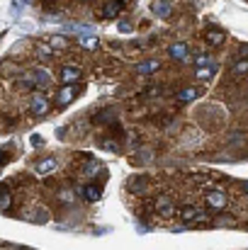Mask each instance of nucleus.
<instances>
[{
    "label": "nucleus",
    "instance_id": "f257e3e1",
    "mask_svg": "<svg viewBox=\"0 0 248 250\" xmlns=\"http://www.w3.org/2000/svg\"><path fill=\"white\" fill-rule=\"evenodd\" d=\"M51 85V76L44 71V68H32L24 78H22V87H39V90H44V87H49Z\"/></svg>",
    "mask_w": 248,
    "mask_h": 250
},
{
    "label": "nucleus",
    "instance_id": "f03ea898",
    "mask_svg": "<svg viewBox=\"0 0 248 250\" xmlns=\"http://www.w3.org/2000/svg\"><path fill=\"white\" fill-rule=\"evenodd\" d=\"M204 204L212 211H224L229 207V197L222 189H209V192H204Z\"/></svg>",
    "mask_w": 248,
    "mask_h": 250
},
{
    "label": "nucleus",
    "instance_id": "7ed1b4c3",
    "mask_svg": "<svg viewBox=\"0 0 248 250\" xmlns=\"http://www.w3.org/2000/svg\"><path fill=\"white\" fill-rule=\"evenodd\" d=\"M49 107H51V102H49V97H46V95L34 92V95L29 97V112H32L34 117H44V114L49 112Z\"/></svg>",
    "mask_w": 248,
    "mask_h": 250
},
{
    "label": "nucleus",
    "instance_id": "20e7f679",
    "mask_svg": "<svg viewBox=\"0 0 248 250\" xmlns=\"http://www.w3.org/2000/svg\"><path fill=\"white\" fill-rule=\"evenodd\" d=\"M59 78H61V83L64 85H73V83H81L83 81V68L81 66H61V71H59Z\"/></svg>",
    "mask_w": 248,
    "mask_h": 250
},
{
    "label": "nucleus",
    "instance_id": "39448f33",
    "mask_svg": "<svg viewBox=\"0 0 248 250\" xmlns=\"http://www.w3.org/2000/svg\"><path fill=\"white\" fill-rule=\"evenodd\" d=\"M127 187H129L132 194H146L149 187H151V177L149 175H134V177L127 180Z\"/></svg>",
    "mask_w": 248,
    "mask_h": 250
},
{
    "label": "nucleus",
    "instance_id": "423d86ee",
    "mask_svg": "<svg viewBox=\"0 0 248 250\" xmlns=\"http://www.w3.org/2000/svg\"><path fill=\"white\" fill-rule=\"evenodd\" d=\"M78 92H81L78 83L64 85V87L59 90V95H56V104H59V107H66V104H71V102H73V100L78 97Z\"/></svg>",
    "mask_w": 248,
    "mask_h": 250
},
{
    "label": "nucleus",
    "instance_id": "0eeeda50",
    "mask_svg": "<svg viewBox=\"0 0 248 250\" xmlns=\"http://www.w3.org/2000/svg\"><path fill=\"white\" fill-rule=\"evenodd\" d=\"M154 207H156L158 216H163V219H170V216L175 214V204H173V197H168V194H161V197H156Z\"/></svg>",
    "mask_w": 248,
    "mask_h": 250
},
{
    "label": "nucleus",
    "instance_id": "6e6552de",
    "mask_svg": "<svg viewBox=\"0 0 248 250\" xmlns=\"http://www.w3.org/2000/svg\"><path fill=\"white\" fill-rule=\"evenodd\" d=\"M122 10H124V0H107L105 7H102V17L117 20V17L122 15Z\"/></svg>",
    "mask_w": 248,
    "mask_h": 250
},
{
    "label": "nucleus",
    "instance_id": "1a4fd4ad",
    "mask_svg": "<svg viewBox=\"0 0 248 250\" xmlns=\"http://www.w3.org/2000/svg\"><path fill=\"white\" fill-rule=\"evenodd\" d=\"M168 56L175 59V61H187L190 59V46L187 44H173V46H168Z\"/></svg>",
    "mask_w": 248,
    "mask_h": 250
},
{
    "label": "nucleus",
    "instance_id": "9d476101",
    "mask_svg": "<svg viewBox=\"0 0 248 250\" xmlns=\"http://www.w3.org/2000/svg\"><path fill=\"white\" fill-rule=\"evenodd\" d=\"M56 166H59V163H56V158H51V156H49V158H42V161H37V163H34V172H37V175H49V172H54V170H56Z\"/></svg>",
    "mask_w": 248,
    "mask_h": 250
},
{
    "label": "nucleus",
    "instance_id": "9b49d317",
    "mask_svg": "<svg viewBox=\"0 0 248 250\" xmlns=\"http://www.w3.org/2000/svg\"><path fill=\"white\" fill-rule=\"evenodd\" d=\"M204 39H207V44H209V46H219V44H224V42H226V32H224V29L212 27V29H207Z\"/></svg>",
    "mask_w": 248,
    "mask_h": 250
},
{
    "label": "nucleus",
    "instance_id": "f8f14e48",
    "mask_svg": "<svg viewBox=\"0 0 248 250\" xmlns=\"http://www.w3.org/2000/svg\"><path fill=\"white\" fill-rule=\"evenodd\" d=\"M83 197H85L88 202H97V199L102 197V185H100V182H88V185L83 187Z\"/></svg>",
    "mask_w": 248,
    "mask_h": 250
},
{
    "label": "nucleus",
    "instance_id": "ddd939ff",
    "mask_svg": "<svg viewBox=\"0 0 248 250\" xmlns=\"http://www.w3.org/2000/svg\"><path fill=\"white\" fill-rule=\"evenodd\" d=\"M151 10H154L156 17H163V20L173 15V5H170L168 0H154V2H151Z\"/></svg>",
    "mask_w": 248,
    "mask_h": 250
},
{
    "label": "nucleus",
    "instance_id": "4468645a",
    "mask_svg": "<svg viewBox=\"0 0 248 250\" xmlns=\"http://www.w3.org/2000/svg\"><path fill=\"white\" fill-rule=\"evenodd\" d=\"M161 68V61L158 59H149V61H141L139 66H136V73L139 76H151V73H156Z\"/></svg>",
    "mask_w": 248,
    "mask_h": 250
},
{
    "label": "nucleus",
    "instance_id": "2eb2a0df",
    "mask_svg": "<svg viewBox=\"0 0 248 250\" xmlns=\"http://www.w3.org/2000/svg\"><path fill=\"white\" fill-rule=\"evenodd\" d=\"M180 216H182V221H187V224H192V221H202L207 214L204 211H200L197 207H185L182 211H180Z\"/></svg>",
    "mask_w": 248,
    "mask_h": 250
},
{
    "label": "nucleus",
    "instance_id": "dca6fc26",
    "mask_svg": "<svg viewBox=\"0 0 248 250\" xmlns=\"http://www.w3.org/2000/svg\"><path fill=\"white\" fill-rule=\"evenodd\" d=\"M175 97H178V102H192L200 97V87H182V90H178Z\"/></svg>",
    "mask_w": 248,
    "mask_h": 250
},
{
    "label": "nucleus",
    "instance_id": "f3484780",
    "mask_svg": "<svg viewBox=\"0 0 248 250\" xmlns=\"http://www.w3.org/2000/svg\"><path fill=\"white\" fill-rule=\"evenodd\" d=\"M78 44H81L83 49H88V51H95L97 49V37H92V34H81V39H78Z\"/></svg>",
    "mask_w": 248,
    "mask_h": 250
},
{
    "label": "nucleus",
    "instance_id": "a211bd4d",
    "mask_svg": "<svg viewBox=\"0 0 248 250\" xmlns=\"http://www.w3.org/2000/svg\"><path fill=\"white\" fill-rule=\"evenodd\" d=\"M49 46H51V49L64 51V49H68V39H66V37H61V34H54V37L49 39Z\"/></svg>",
    "mask_w": 248,
    "mask_h": 250
},
{
    "label": "nucleus",
    "instance_id": "6ab92c4d",
    "mask_svg": "<svg viewBox=\"0 0 248 250\" xmlns=\"http://www.w3.org/2000/svg\"><path fill=\"white\" fill-rule=\"evenodd\" d=\"M10 204H12V194H10L7 185H0V209L5 211V209H7Z\"/></svg>",
    "mask_w": 248,
    "mask_h": 250
},
{
    "label": "nucleus",
    "instance_id": "aec40b11",
    "mask_svg": "<svg viewBox=\"0 0 248 250\" xmlns=\"http://www.w3.org/2000/svg\"><path fill=\"white\" fill-rule=\"evenodd\" d=\"M37 56H39L42 61H51V59H54V51H51L49 44H37Z\"/></svg>",
    "mask_w": 248,
    "mask_h": 250
},
{
    "label": "nucleus",
    "instance_id": "412c9836",
    "mask_svg": "<svg viewBox=\"0 0 248 250\" xmlns=\"http://www.w3.org/2000/svg\"><path fill=\"white\" fill-rule=\"evenodd\" d=\"M100 170H102V167H100L97 161H88V163L83 166V175H90V177H92V175H97Z\"/></svg>",
    "mask_w": 248,
    "mask_h": 250
},
{
    "label": "nucleus",
    "instance_id": "4be33fe9",
    "mask_svg": "<svg viewBox=\"0 0 248 250\" xmlns=\"http://www.w3.org/2000/svg\"><path fill=\"white\" fill-rule=\"evenodd\" d=\"M195 66H197V68H207V66H212V56H209L207 51H202V54L195 59Z\"/></svg>",
    "mask_w": 248,
    "mask_h": 250
},
{
    "label": "nucleus",
    "instance_id": "5701e85b",
    "mask_svg": "<svg viewBox=\"0 0 248 250\" xmlns=\"http://www.w3.org/2000/svg\"><path fill=\"white\" fill-rule=\"evenodd\" d=\"M246 71H248V61L246 59H239V61L234 63V76L241 78V76H246Z\"/></svg>",
    "mask_w": 248,
    "mask_h": 250
},
{
    "label": "nucleus",
    "instance_id": "b1692460",
    "mask_svg": "<svg viewBox=\"0 0 248 250\" xmlns=\"http://www.w3.org/2000/svg\"><path fill=\"white\" fill-rule=\"evenodd\" d=\"M214 71H217L214 66H209V68H197V71H195V76H197L200 81H209V78L214 76Z\"/></svg>",
    "mask_w": 248,
    "mask_h": 250
},
{
    "label": "nucleus",
    "instance_id": "393cba45",
    "mask_svg": "<svg viewBox=\"0 0 248 250\" xmlns=\"http://www.w3.org/2000/svg\"><path fill=\"white\" fill-rule=\"evenodd\" d=\"M102 148H112V151H117V141H112V139H105V141H102Z\"/></svg>",
    "mask_w": 248,
    "mask_h": 250
},
{
    "label": "nucleus",
    "instance_id": "a878e982",
    "mask_svg": "<svg viewBox=\"0 0 248 250\" xmlns=\"http://www.w3.org/2000/svg\"><path fill=\"white\" fill-rule=\"evenodd\" d=\"M231 224H234V219H231V216H226V219H224V216H222V219H217V226H231Z\"/></svg>",
    "mask_w": 248,
    "mask_h": 250
},
{
    "label": "nucleus",
    "instance_id": "bb28decb",
    "mask_svg": "<svg viewBox=\"0 0 248 250\" xmlns=\"http://www.w3.org/2000/svg\"><path fill=\"white\" fill-rule=\"evenodd\" d=\"M119 32L129 34V32H132V22H119Z\"/></svg>",
    "mask_w": 248,
    "mask_h": 250
},
{
    "label": "nucleus",
    "instance_id": "cd10ccee",
    "mask_svg": "<svg viewBox=\"0 0 248 250\" xmlns=\"http://www.w3.org/2000/svg\"><path fill=\"white\" fill-rule=\"evenodd\" d=\"M5 163H7V153H5V151H0V167L5 166Z\"/></svg>",
    "mask_w": 248,
    "mask_h": 250
},
{
    "label": "nucleus",
    "instance_id": "c85d7f7f",
    "mask_svg": "<svg viewBox=\"0 0 248 250\" xmlns=\"http://www.w3.org/2000/svg\"><path fill=\"white\" fill-rule=\"evenodd\" d=\"M78 2H88V0H78Z\"/></svg>",
    "mask_w": 248,
    "mask_h": 250
}]
</instances>
